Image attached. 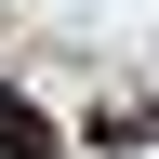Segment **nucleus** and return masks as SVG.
Returning <instances> with one entry per match:
<instances>
[{
    "mask_svg": "<svg viewBox=\"0 0 159 159\" xmlns=\"http://www.w3.org/2000/svg\"><path fill=\"white\" fill-rule=\"evenodd\" d=\"M0 159H53V119H40L27 93H0Z\"/></svg>",
    "mask_w": 159,
    "mask_h": 159,
    "instance_id": "obj_1",
    "label": "nucleus"
}]
</instances>
